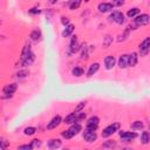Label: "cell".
I'll use <instances>...</instances> for the list:
<instances>
[{"label": "cell", "mask_w": 150, "mask_h": 150, "mask_svg": "<svg viewBox=\"0 0 150 150\" xmlns=\"http://www.w3.org/2000/svg\"><path fill=\"white\" fill-rule=\"evenodd\" d=\"M119 128H120V124H119V123H112V124L108 125L107 128L103 129L102 136H103V137H109V136H111L112 134L115 133V131L119 130Z\"/></svg>", "instance_id": "6da1fadb"}, {"label": "cell", "mask_w": 150, "mask_h": 150, "mask_svg": "<svg viewBox=\"0 0 150 150\" xmlns=\"http://www.w3.org/2000/svg\"><path fill=\"white\" fill-rule=\"evenodd\" d=\"M109 19H110V21H114V22L120 24V25L124 22V15L120 11H114L109 15Z\"/></svg>", "instance_id": "7a4b0ae2"}, {"label": "cell", "mask_w": 150, "mask_h": 150, "mask_svg": "<svg viewBox=\"0 0 150 150\" xmlns=\"http://www.w3.org/2000/svg\"><path fill=\"white\" fill-rule=\"evenodd\" d=\"M99 122H100V120H99L97 116L90 117V119L88 120V122H87V125H86L87 130H89V131H95V130L97 129V127H99Z\"/></svg>", "instance_id": "3957f363"}, {"label": "cell", "mask_w": 150, "mask_h": 150, "mask_svg": "<svg viewBox=\"0 0 150 150\" xmlns=\"http://www.w3.org/2000/svg\"><path fill=\"white\" fill-rule=\"evenodd\" d=\"M135 25L136 26H144L150 21V16L148 14H140L135 18Z\"/></svg>", "instance_id": "277c9868"}, {"label": "cell", "mask_w": 150, "mask_h": 150, "mask_svg": "<svg viewBox=\"0 0 150 150\" xmlns=\"http://www.w3.org/2000/svg\"><path fill=\"white\" fill-rule=\"evenodd\" d=\"M120 137L123 142H130V141H133L134 138L137 137V134L136 133H130V131H121L120 133Z\"/></svg>", "instance_id": "5b68a950"}, {"label": "cell", "mask_w": 150, "mask_h": 150, "mask_svg": "<svg viewBox=\"0 0 150 150\" xmlns=\"http://www.w3.org/2000/svg\"><path fill=\"white\" fill-rule=\"evenodd\" d=\"M140 53L141 55H145L150 52V38H147V39L143 40V42L140 45Z\"/></svg>", "instance_id": "8992f818"}, {"label": "cell", "mask_w": 150, "mask_h": 150, "mask_svg": "<svg viewBox=\"0 0 150 150\" xmlns=\"http://www.w3.org/2000/svg\"><path fill=\"white\" fill-rule=\"evenodd\" d=\"M83 138L87 141V142H94L96 138H97V135L95 131H89V130H86L85 133H83Z\"/></svg>", "instance_id": "52a82bcc"}, {"label": "cell", "mask_w": 150, "mask_h": 150, "mask_svg": "<svg viewBox=\"0 0 150 150\" xmlns=\"http://www.w3.org/2000/svg\"><path fill=\"white\" fill-rule=\"evenodd\" d=\"M61 121H62V120H61V116H60V115H56V116H55V117H53V119H52V121L47 124V129H48V130H50V129L56 128V127H58V125L61 123Z\"/></svg>", "instance_id": "ba28073f"}, {"label": "cell", "mask_w": 150, "mask_h": 150, "mask_svg": "<svg viewBox=\"0 0 150 150\" xmlns=\"http://www.w3.org/2000/svg\"><path fill=\"white\" fill-rule=\"evenodd\" d=\"M32 54H33V53H32V49H31V45H29V44L25 45V47H24V49H22V52H21V61L28 59Z\"/></svg>", "instance_id": "9c48e42d"}, {"label": "cell", "mask_w": 150, "mask_h": 150, "mask_svg": "<svg viewBox=\"0 0 150 150\" xmlns=\"http://www.w3.org/2000/svg\"><path fill=\"white\" fill-rule=\"evenodd\" d=\"M129 66V55H121L120 59H119V67L124 69Z\"/></svg>", "instance_id": "30bf717a"}, {"label": "cell", "mask_w": 150, "mask_h": 150, "mask_svg": "<svg viewBox=\"0 0 150 150\" xmlns=\"http://www.w3.org/2000/svg\"><path fill=\"white\" fill-rule=\"evenodd\" d=\"M112 7H114L112 3H101V4H99V6H97V8H99V11H100L101 13H106V12L112 10Z\"/></svg>", "instance_id": "8fae6325"}, {"label": "cell", "mask_w": 150, "mask_h": 150, "mask_svg": "<svg viewBox=\"0 0 150 150\" xmlns=\"http://www.w3.org/2000/svg\"><path fill=\"white\" fill-rule=\"evenodd\" d=\"M63 122L67 123V124H72V123H75V122L78 123V112H72V114L67 115L65 117Z\"/></svg>", "instance_id": "7c38bea8"}, {"label": "cell", "mask_w": 150, "mask_h": 150, "mask_svg": "<svg viewBox=\"0 0 150 150\" xmlns=\"http://www.w3.org/2000/svg\"><path fill=\"white\" fill-rule=\"evenodd\" d=\"M115 62H116L115 58H114V56H111V55H108L107 58L104 59V66H106L107 69H111L112 67L115 66Z\"/></svg>", "instance_id": "4fadbf2b"}, {"label": "cell", "mask_w": 150, "mask_h": 150, "mask_svg": "<svg viewBox=\"0 0 150 150\" xmlns=\"http://www.w3.org/2000/svg\"><path fill=\"white\" fill-rule=\"evenodd\" d=\"M61 147V141L58 138H54V140H49L48 141V148L50 150H56Z\"/></svg>", "instance_id": "5bb4252c"}, {"label": "cell", "mask_w": 150, "mask_h": 150, "mask_svg": "<svg viewBox=\"0 0 150 150\" xmlns=\"http://www.w3.org/2000/svg\"><path fill=\"white\" fill-rule=\"evenodd\" d=\"M16 88H18L16 83H11V85H7V86H5V87H4V94H7V95L12 96V94L16 90Z\"/></svg>", "instance_id": "9a60e30c"}, {"label": "cell", "mask_w": 150, "mask_h": 150, "mask_svg": "<svg viewBox=\"0 0 150 150\" xmlns=\"http://www.w3.org/2000/svg\"><path fill=\"white\" fill-rule=\"evenodd\" d=\"M68 131L70 133L72 136H75V135H78L80 131H81V125H80L79 123H74V124L68 129Z\"/></svg>", "instance_id": "2e32d148"}, {"label": "cell", "mask_w": 150, "mask_h": 150, "mask_svg": "<svg viewBox=\"0 0 150 150\" xmlns=\"http://www.w3.org/2000/svg\"><path fill=\"white\" fill-rule=\"evenodd\" d=\"M99 68H100V65L97 63V62H95V63H93V65H90V67H89V70H88V73H87V76H93L94 74H95L97 70H99Z\"/></svg>", "instance_id": "e0dca14e"}, {"label": "cell", "mask_w": 150, "mask_h": 150, "mask_svg": "<svg viewBox=\"0 0 150 150\" xmlns=\"http://www.w3.org/2000/svg\"><path fill=\"white\" fill-rule=\"evenodd\" d=\"M137 59H138L137 54H136V53H131V54L129 55V66H130V67L136 66V63H137Z\"/></svg>", "instance_id": "ac0fdd59"}, {"label": "cell", "mask_w": 150, "mask_h": 150, "mask_svg": "<svg viewBox=\"0 0 150 150\" xmlns=\"http://www.w3.org/2000/svg\"><path fill=\"white\" fill-rule=\"evenodd\" d=\"M31 39L33 40V41H39L40 39H41V32L39 31V29H34L32 33H31Z\"/></svg>", "instance_id": "d6986e66"}, {"label": "cell", "mask_w": 150, "mask_h": 150, "mask_svg": "<svg viewBox=\"0 0 150 150\" xmlns=\"http://www.w3.org/2000/svg\"><path fill=\"white\" fill-rule=\"evenodd\" d=\"M73 31H74V26H73V25H68V26H66L65 31L62 32V36H65V38L69 36V35L73 33Z\"/></svg>", "instance_id": "ffe728a7"}, {"label": "cell", "mask_w": 150, "mask_h": 150, "mask_svg": "<svg viewBox=\"0 0 150 150\" xmlns=\"http://www.w3.org/2000/svg\"><path fill=\"white\" fill-rule=\"evenodd\" d=\"M149 141H150V135H149V133H148V131H143L142 135H141V142H142L143 144H147V143H149Z\"/></svg>", "instance_id": "44dd1931"}, {"label": "cell", "mask_w": 150, "mask_h": 150, "mask_svg": "<svg viewBox=\"0 0 150 150\" xmlns=\"http://www.w3.org/2000/svg\"><path fill=\"white\" fill-rule=\"evenodd\" d=\"M78 39H76V36H73V39H72V42H70V52H75V50H78Z\"/></svg>", "instance_id": "7402d4cb"}, {"label": "cell", "mask_w": 150, "mask_h": 150, "mask_svg": "<svg viewBox=\"0 0 150 150\" xmlns=\"http://www.w3.org/2000/svg\"><path fill=\"white\" fill-rule=\"evenodd\" d=\"M115 147H116L115 141H106L103 143V148H106V149H114Z\"/></svg>", "instance_id": "603a6c76"}, {"label": "cell", "mask_w": 150, "mask_h": 150, "mask_svg": "<svg viewBox=\"0 0 150 150\" xmlns=\"http://www.w3.org/2000/svg\"><path fill=\"white\" fill-rule=\"evenodd\" d=\"M72 74L75 75V76H81V75H83V69L81 67H75V68H73Z\"/></svg>", "instance_id": "cb8c5ba5"}, {"label": "cell", "mask_w": 150, "mask_h": 150, "mask_svg": "<svg viewBox=\"0 0 150 150\" xmlns=\"http://www.w3.org/2000/svg\"><path fill=\"white\" fill-rule=\"evenodd\" d=\"M143 127H144V124L141 121H135L133 124H131V128H133L134 130H141V129H143Z\"/></svg>", "instance_id": "d4e9b609"}, {"label": "cell", "mask_w": 150, "mask_h": 150, "mask_svg": "<svg viewBox=\"0 0 150 150\" xmlns=\"http://www.w3.org/2000/svg\"><path fill=\"white\" fill-rule=\"evenodd\" d=\"M34 59H35V55H34V53L29 56L28 59H26V60H24V61H21V63H22V66H29V65H32V62L34 61Z\"/></svg>", "instance_id": "484cf974"}, {"label": "cell", "mask_w": 150, "mask_h": 150, "mask_svg": "<svg viewBox=\"0 0 150 150\" xmlns=\"http://www.w3.org/2000/svg\"><path fill=\"white\" fill-rule=\"evenodd\" d=\"M138 13H140V10L135 7V8H131V10H129V11H128V13H127V15H128L129 18H134V16H135V15H137Z\"/></svg>", "instance_id": "4316f807"}, {"label": "cell", "mask_w": 150, "mask_h": 150, "mask_svg": "<svg viewBox=\"0 0 150 150\" xmlns=\"http://www.w3.org/2000/svg\"><path fill=\"white\" fill-rule=\"evenodd\" d=\"M35 131H36V129H35L34 127H28V128H26V129L24 130V133H25V135L31 136V135H34V134H35Z\"/></svg>", "instance_id": "83f0119b"}, {"label": "cell", "mask_w": 150, "mask_h": 150, "mask_svg": "<svg viewBox=\"0 0 150 150\" xmlns=\"http://www.w3.org/2000/svg\"><path fill=\"white\" fill-rule=\"evenodd\" d=\"M28 74H29V73H28V70H26V69H25V70H19V72L16 73V76L21 79V78H26Z\"/></svg>", "instance_id": "f1b7e54d"}, {"label": "cell", "mask_w": 150, "mask_h": 150, "mask_svg": "<svg viewBox=\"0 0 150 150\" xmlns=\"http://www.w3.org/2000/svg\"><path fill=\"white\" fill-rule=\"evenodd\" d=\"M32 149H33L32 144H22L18 148V150H32Z\"/></svg>", "instance_id": "f546056e"}, {"label": "cell", "mask_w": 150, "mask_h": 150, "mask_svg": "<svg viewBox=\"0 0 150 150\" xmlns=\"http://www.w3.org/2000/svg\"><path fill=\"white\" fill-rule=\"evenodd\" d=\"M80 5H81V1H79V0H78V1H72L69 7H70V10H75V8H78Z\"/></svg>", "instance_id": "4dcf8cb0"}, {"label": "cell", "mask_w": 150, "mask_h": 150, "mask_svg": "<svg viewBox=\"0 0 150 150\" xmlns=\"http://www.w3.org/2000/svg\"><path fill=\"white\" fill-rule=\"evenodd\" d=\"M31 144L33 145V148H38V147L41 145V141H40V140H33Z\"/></svg>", "instance_id": "1f68e13d"}, {"label": "cell", "mask_w": 150, "mask_h": 150, "mask_svg": "<svg viewBox=\"0 0 150 150\" xmlns=\"http://www.w3.org/2000/svg\"><path fill=\"white\" fill-rule=\"evenodd\" d=\"M85 106H86V102H81V103H80V104H79L76 108H75V111H74V112H80Z\"/></svg>", "instance_id": "d6a6232c"}, {"label": "cell", "mask_w": 150, "mask_h": 150, "mask_svg": "<svg viewBox=\"0 0 150 150\" xmlns=\"http://www.w3.org/2000/svg\"><path fill=\"white\" fill-rule=\"evenodd\" d=\"M62 137H65V138H67V140H68V138H72L73 136L70 135V133H69L68 130H65L63 133H62Z\"/></svg>", "instance_id": "836d02e7"}, {"label": "cell", "mask_w": 150, "mask_h": 150, "mask_svg": "<svg viewBox=\"0 0 150 150\" xmlns=\"http://www.w3.org/2000/svg\"><path fill=\"white\" fill-rule=\"evenodd\" d=\"M61 22H62L65 26H68V25H69V19H68L67 16H62V18H61Z\"/></svg>", "instance_id": "e575fe53"}, {"label": "cell", "mask_w": 150, "mask_h": 150, "mask_svg": "<svg viewBox=\"0 0 150 150\" xmlns=\"http://www.w3.org/2000/svg\"><path fill=\"white\" fill-rule=\"evenodd\" d=\"M29 13H31V14H39V13H40V10L38 8V7H33V8L29 10Z\"/></svg>", "instance_id": "d590c367"}, {"label": "cell", "mask_w": 150, "mask_h": 150, "mask_svg": "<svg viewBox=\"0 0 150 150\" xmlns=\"http://www.w3.org/2000/svg\"><path fill=\"white\" fill-rule=\"evenodd\" d=\"M6 145H7V142L5 140L1 141V150H6Z\"/></svg>", "instance_id": "8d00e7d4"}, {"label": "cell", "mask_w": 150, "mask_h": 150, "mask_svg": "<svg viewBox=\"0 0 150 150\" xmlns=\"http://www.w3.org/2000/svg\"><path fill=\"white\" fill-rule=\"evenodd\" d=\"M112 5H116V6H121V5H123V1H115V3H112Z\"/></svg>", "instance_id": "74e56055"}, {"label": "cell", "mask_w": 150, "mask_h": 150, "mask_svg": "<svg viewBox=\"0 0 150 150\" xmlns=\"http://www.w3.org/2000/svg\"><path fill=\"white\" fill-rule=\"evenodd\" d=\"M121 150H133V149H130V148H122Z\"/></svg>", "instance_id": "f35d334b"}, {"label": "cell", "mask_w": 150, "mask_h": 150, "mask_svg": "<svg viewBox=\"0 0 150 150\" xmlns=\"http://www.w3.org/2000/svg\"><path fill=\"white\" fill-rule=\"evenodd\" d=\"M63 150H69V149H63Z\"/></svg>", "instance_id": "ab89813d"}, {"label": "cell", "mask_w": 150, "mask_h": 150, "mask_svg": "<svg viewBox=\"0 0 150 150\" xmlns=\"http://www.w3.org/2000/svg\"><path fill=\"white\" fill-rule=\"evenodd\" d=\"M149 129H150V125H149Z\"/></svg>", "instance_id": "60d3db41"}]
</instances>
